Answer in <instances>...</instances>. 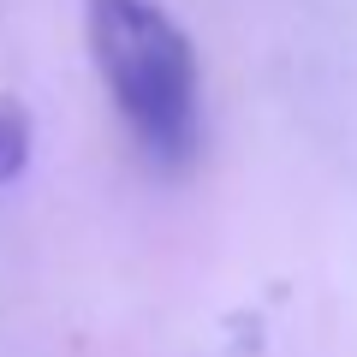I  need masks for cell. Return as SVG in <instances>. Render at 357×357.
Wrapping results in <instances>:
<instances>
[{
    "instance_id": "obj_1",
    "label": "cell",
    "mask_w": 357,
    "mask_h": 357,
    "mask_svg": "<svg viewBox=\"0 0 357 357\" xmlns=\"http://www.w3.org/2000/svg\"><path fill=\"white\" fill-rule=\"evenodd\" d=\"M84 36L137 149L185 173L203 155V77L178 18L155 0H84Z\"/></svg>"
},
{
    "instance_id": "obj_2",
    "label": "cell",
    "mask_w": 357,
    "mask_h": 357,
    "mask_svg": "<svg viewBox=\"0 0 357 357\" xmlns=\"http://www.w3.org/2000/svg\"><path fill=\"white\" fill-rule=\"evenodd\" d=\"M24 167H30V114L24 102L0 96V185H13Z\"/></svg>"
}]
</instances>
